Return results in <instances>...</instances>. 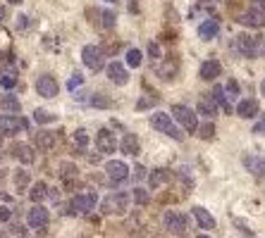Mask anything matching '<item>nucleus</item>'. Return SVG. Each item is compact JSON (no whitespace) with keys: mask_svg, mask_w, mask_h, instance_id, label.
Segmentation results:
<instances>
[{"mask_svg":"<svg viewBox=\"0 0 265 238\" xmlns=\"http://www.w3.org/2000/svg\"><path fill=\"white\" fill-rule=\"evenodd\" d=\"M151 126H153L155 131H160V133L170 136V138H175V141H184V133H182V129L177 126L175 121H172V117H170L167 112H155L153 117H151Z\"/></svg>","mask_w":265,"mask_h":238,"instance_id":"nucleus-1","label":"nucleus"},{"mask_svg":"<svg viewBox=\"0 0 265 238\" xmlns=\"http://www.w3.org/2000/svg\"><path fill=\"white\" fill-rule=\"evenodd\" d=\"M129 200H132V195L124 191L110 193L103 200V215H124L129 210Z\"/></svg>","mask_w":265,"mask_h":238,"instance_id":"nucleus-2","label":"nucleus"},{"mask_svg":"<svg viewBox=\"0 0 265 238\" xmlns=\"http://www.w3.org/2000/svg\"><path fill=\"white\" fill-rule=\"evenodd\" d=\"M163 224L170 234H177V236L187 238L189 236V219L187 215H182V212H177V210H167L165 217H163Z\"/></svg>","mask_w":265,"mask_h":238,"instance_id":"nucleus-3","label":"nucleus"},{"mask_svg":"<svg viewBox=\"0 0 265 238\" xmlns=\"http://www.w3.org/2000/svg\"><path fill=\"white\" fill-rule=\"evenodd\" d=\"M172 115L175 119L182 124V129L189 131V133H194V131L199 129V117H196V112L187 105H172Z\"/></svg>","mask_w":265,"mask_h":238,"instance_id":"nucleus-4","label":"nucleus"},{"mask_svg":"<svg viewBox=\"0 0 265 238\" xmlns=\"http://www.w3.org/2000/svg\"><path fill=\"white\" fill-rule=\"evenodd\" d=\"M81 60L91 72H100L105 67V53L100 50V45H84L81 50Z\"/></svg>","mask_w":265,"mask_h":238,"instance_id":"nucleus-5","label":"nucleus"},{"mask_svg":"<svg viewBox=\"0 0 265 238\" xmlns=\"http://www.w3.org/2000/svg\"><path fill=\"white\" fill-rule=\"evenodd\" d=\"M96 200L98 195L96 193H79L72 198V212H79V215H88L93 207H96Z\"/></svg>","mask_w":265,"mask_h":238,"instance_id":"nucleus-6","label":"nucleus"},{"mask_svg":"<svg viewBox=\"0 0 265 238\" xmlns=\"http://www.w3.org/2000/svg\"><path fill=\"white\" fill-rule=\"evenodd\" d=\"M57 91H60V86H57V79L50 74H43L36 79V93L43 98H55Z\"/></svg>","mask_w":265,"mask_h":238,"instance_id":"nucleus-7","label":"nucleus"},{"mask_svg":"<svg viewBox=\"0 0 265 238\" xmlns=\"http://www.w3.org/2000/svg\"><path fill=\"white\" fill-rule=\"evenodd\" d=\"M19 129H26V121L22 117H14V115H2L0 117V133L14 136Z\"/></svg>","mask_w":265,"mask_h":238,"instance_id":"nucleus-8","label":"nucleus"},{"mask_svg":"<svg viewBox=\"0 0 265 238\" xmlns=\"http://www.w3.org/2000/svg\"><path fill=\"white\" fill-rule=\"evenodd\" d=\"M105 174H108L110 181L120 184V181H124L129 176V167L122 162V160H110V162H105Z\"/></svg>","mask_w":265,"mask_h":238,"instance_id":"nucleus-9","label":"nucleus"},{"mask_svg":"<svg viewBox=\"0 0 265 238\" xmlns=\"http://www.w3.org/2000/svg\"><path fill=\"white\" fill-rule=\"evenodd\" d=\"M26 222H29V227L31 229H45L48 227V222H50V215H48V210L41 205H33L29 210V215H26Z\"/></svg>","mask_w":265,"mask_h":238,"instance_id":"nucleus-10","label":"nucleus"},{"mask_svg":"<svg viewBox=\"0 0 265 238\" xmlns=\"http://www.w3.org/2000/svg\"><path fill=\"white\" fill-rule=\"evenodd\" d=\"M96 148H98V152H103V155H110V152H115V148H117L115 133H110L108 129H100L98 133H96Z\"/></svg>","mask_w":265,"mask_h":238,"instance_id":"nucleus-11","label":"nucleus"},{"mask_svg":"<svg viewBox=\"0 0 265 238\" xmlns=\"http://www.w3.org/2000/svg\"><path fill=\"white\" fill-rule=\"evenodd\" d=\"M108 79H110L112 84H117V86H127L129 84V72L120 62H110L108 65Z\"/></svg>","mask_w":265,"mask_h":238,"instance_id":"nucleus-12","label":"nucleus"},{"mask_svg":"<svg viewBox=\"0 0 265 238\" xmlns=\"http://www.w3.org/2000/svg\"><path fill=\"white\" fill-rule=\"evenodd\" d=\"M57 143V133L53 131H38V133H33V145L38 148V150H53V145Z\"/></svg>","mask_w":265,"mask_h":238,"instance_id":"nucleus-13","label":"nucleus"},{"mask_svg":"<svg viewBox=\"0 0 265 238\" xmlns=\"http://www.w3.org/2000/svg\"><path fill=\"white\" fill-rule=\"evenodd\" d=\"M244 167L254 174L256 179H263L265 176V160L258 155H244Z\"/></svg>","mask_w":265,"mask_h":238,"instance_id":"nucleus-14","label":"nucleus"},{"mask_svg":"<svg viewBox=\"0 0 265 238\" xmlns=\"http://www.w3.org/2000/svg\"><path fill=\"white\" fill-rule=\"evenodd\" d=\"M220 72H222V65L218 60H206L199 69V76L203 81H215V79L220 76Z\"/></svg>","mask_w":265,"mask_h":238,"instance_id":"nucleus-15","label":"nucleus"},{"mask_svg":"<svg viewBox=\"0 0 265 238\" xmlns=\"http://www.w3.org/2000/svg\"><path fill=\"white\" fill-rule=\"evenodd\" d=\"M12 157H17L22 164H31L33 160H36L31 145H26V143H14V145H12Z\"/></svg>","mask_w":265,"mask_h":238,"instance_id":"nucleus-16","label":"nucleus"},{"mask_svg":"<svg viewBox=\"0 0 265 238\" xmlns=\"http://www.w3.org/2000/svg\"><path fill=\"white\" fill-rule=\"evenodd\" d=\"M191 215L196 217V222H199L201 229H206V231H208V229H215V217L210 215L206 207H199V205L191 207Z\"/></svg>","mask_w":265,"mask_h":238,"instance_id":"nucleus-17","label":"nucleus"},{"mask_svg":"<svg viewBox=\"0 0 265 238\" xmlns=\"http://www.w3.org/2000/svg\"><path fill=\"white\" fill-rule=\"evenodd\" d=\"M237 48H239V53H242L244 57H256V38L254 36H249V33L237 36Z\"/></svg>","mask_w":265,"mask_h":238,"instance_id":"nucleus-18","label":"nucleus"},{"mask_svg":"<svg viewBox=\"0 0 265 238\" xmlns=\"http://www.w3.org/2000/svg\"><path fill=\"white\" fill-rule=\"evenodd\" d=\"M239 22L246 24V26H265V10H249L239 17Z\"/></svg>","mask_w":265,"mask_h":238,"instance_id":"nucleus-19","label":"nucleus"},{"mask_svg":"<svg viewBox=\"0 0 265 238\" xmlns=\"http://www.w3.org/2000/svg\"><path fill=\"white\" fill-rule=\"evenodd\" d=\"M237 115L242 119H254L256 115H258V100H254V98L242 100V103L237 105Z\"/></svg>","mask_w":265,"mask_h":238,"instance_id":"nucleus-20","label":"nucleus"},{"mask_svg":"<svg viewBox=\"0 0 265 238\" xmlns=\"http://www.w3.org/2000/svg\"><path fill=\"white\" fill-rule=\"evenodd\" d=\"M218 33H220V22H218V19H206V22L199 26V38H203V41L215 38Z\"/></svg>","mask_w":265,"mask_h":238,"instance_id":"nucleus-21","label":"nucleus"},{"mask_svg":"<svg viewBox=\"0 0 265 238\" xmlns=\"http://www.w3.org/2000/svg\"><path fill=\"white\" fill-rule=\"evenodd\" d=\"M122 152L124 155H139L141 152V143L136 138V133H124V138H122Z\"/></svg>","mask_w":265,"mask_h":238,"instance_id":"nucleus-22","label":"nucleus"},{"mask_svg":"<svg viewBox=\"0 0 265 238\" xmlns=\"http://www.w3.org/2000/svg\"><path fill=\"white\" fill-rule=\"evenodd\" d=\"M172 179V172H167V169H153V174H148V184H151V188H160L163 184H167Z\"/></svg>","mask_w":265,"mask_h":238,"instance_id":"nucleus-23","label":"nucleus"},{"mask_svg":"<svg viewBox=\"0 0 265 238\" xmlns=\"http://www.w3.org/2000/svg\"><path fill=\"white\" fill-rule=\"evenodd\" d=\"M199 115H203V117H208V119H213L215 115H218V105L213 103V98L210 96H203L199 100Z\"/></svg>","mask_w":265,"mask_h":238,"instance_id":"nucleus-24","label":"nucleus"},{"mask_svg":"<svg viewBox=\"0 0 265 238\" xmlns=\"http://www.w3.org/2000/svg\"><path fill=\"white\" fill-rule=\"evenodd\" d=\"M0 110H5L7 115H17V112L22 110V105H19V98L2 96V98H0Z\"/></svg>","mask_w":265,"mask_h":238,"instance_id":"nucleus-25","label":"nucleus"},{"mask_svg":"<svg viewBox=\"0 0 265 238\" xmlns=\"http://www.w3.org/2000/svg\"><path fill=\"white\" fill-rule=\"evenodd\" d=\"M177 69H179V62H177V60H167L163 67H158V76L165 79V81H170V79H175Z\"/></svg>","mask_w":265,"mask_h":238,"instance_id":"nucleus-26","label":"nucleus"},{"mask_svg":"<svg viewBox=\"0 0 265 238\" xmlns=\"http://www.w3.org/2000/svg\"><path fill=\"white\" fill-rule=\"evenodd\" d=\"M213 103H215V105H220L225 112H232V105H230V100H227V96H225V88H222V86L213 88Z\"/></svg>","mask_w":265,"mask_h":238,"instance_id":"nucleus-27","label":"nucleus"},{"mask_svg":"<svg viewBox=\"0 0 265 238\" xmlns=\"http://www.w3.org/2000/svg\"><path fill=\"white\" fill-rule=\"evenodd\" d=\"M45 195H48V186H45L43 181L33 184V186H31V191H29V198H31V203H36V205H38V203L43 200Z\"/></svg>","mask_w":265,"mask_h":238,"instance_id":"nucleus-28","label":"nucleus"},{"mask_svg":"<svg viewBox=\"0 0 265 238\" xmlns=\"http://www.w3.org/2000/svg\"><path fill=\"white\" fill-rule=\"evenodd\" d=\"M96 14L100 17V22H98V26H103V29H115V12H110V10H96Z\"/></svg>","mask_w":265,"mask_h":238,"instance_id":"nucleus-29","label":"nucleus"},{"mask_svg":"<svg viewBox=\"0 0 265 238\" xmlns=\"http://www.w3.org/2000/svg\"><path fill=\"white\" fill-rule=\"evenodd\" d=\"M33 121H36V124H50V121H57V115L38 108V110H33Z\"/></svg>","mask_w":265,"mask_h":238,"instance_id":"nucleus-30","label":"nucleus"},{"mask_svg":"<svg viewBox=\"0 0 265 238\" xmlns=\"http://www.w3.org/2000/svg\"><path fill=\"white\" fill-rule=\"evenodd\" d=\"M88 143H91V138H88V131L86 129H77V131H74V145H77V148L86 150Z\"/></svg>","mask_w":265,"mask_h":238,"instance_id":"nucleus-31","label":"nucleus"},{"mask_svg":"<svg viewBox=\"0 0 265 238\" xmlns=\"http://www.w3.org/2000/svg\"><path fill=\"white\" fill-rule=\"evenodd\" d=\"M196 131H199V136L203 141H210V138L215 136V124H213V121H206V124H201Z\"/></svg>","mask_w":265,"mask_h":238,"instance_id":"nucleus-32","label":"nucleus"},{"mask_svg":"<svg viewBox=\"0 0 265 238\" xmlns=\"http://www.w3.org/2000/svg\"><path fill=\"white\" fill-rule=\"evenodd\" d=\"M141 57H144V55H141V50H136V48L127 50V65L134 67V69H136V67H141Z\"/></svg>","mask_w":265,"mask_h":238,"instance_id":"nucleus-33","label":"nucleus"},{"mask_svg":"<svg viewBox=\"0 0 265 238\" xmlns=\"http://www.w3.org/2000/svg\"><path fill=\"white\" fill-rule=\"evenodd\" d=\"M14 186H17L19 191H24V188L29 186V172H24V169H17V172H14Z\"/></svg>","mask_w":265,"mask_h":238,"instance_id":"nucleus-34","label":"nucleus"},{"mask_svg":"<svg viewBox=\"0 0 265 238\" xmlns=\"http://www.w3.org/2000/svg\"><path fill=\"white\" fill-rule=\"evenodd\" d=\"M17 81H19V79H17L14 74H0V86L7 88V91L17 86Z\"/></svg>","mask_w":265,"mask_h":238,"instance_id":"nucleus-35","label":"nucleus"},{"mask_svg":"<svg viewBox=\"0 0 265 238\" xmlns=\"http://www.w3.org/2000/svg\"><path fill=\"white\" fill-rule=\"evenodd\" d=\"M132 198H134V203H136V205H146V203H148V193H146L144 188H134Z\"/></svg>","mask_w":265,"mask_h":238,"instance_id":"nucleus-36","label":"nucleus"},{"mask_svg":"<svg viewBox=\"0 0 265 238\" xmlns=\"http://www.w3.org/2000/svg\"><path fill=\"white\" fill-rule=\"evenodd\" d=\"M88 105H91V108H110V100L105 96H93L88 100Z\"/></svg>","mask_w":265,"mask_h":238,"instance_id":"nucleus-37","label":"nucleus"},{"mask_svg":"<svg viewBox=\"0 0 265 238\" xmlns=\"http://www.w3.org/2000/svg\"><path fill=\"white\" fill-rule=\"evenodd\" d=\"M81 84H84V76L79 74H72V79H69V81H67V88H69V91H77L79 86H81Z\"/></svg>","mask_w":265,"mask_h":238,"instance_id":"nucleus-38","label":"nucleus"},{"mask_svg":"<svg viewBox=\"0 0 265 238\" xmlns=\"http://www.w3.org/2000/svg\"><path fill=\"white\" fill-rule=\"evenodd\" d=\"M225 93H230V98H237V96H239V84H237L234 79H230V81H227V86H225Z\"/></svg>","mask_w":265,"mask_h":238,"instance_id":"nucleus-39","label":"nucleus"},{"mask_svg":"<svg viewBox=\"0 0 265 238\" xmlns=\"http://www.w3.org/2000/svg\"><path fill=\"white\" fill-rule=\"evenodd\" d=\"M60 169H62L60 174H62L65 179H67V176H74V174H77V167H74V164H69V162H62V164H60Z\"/></svg>","mask_w":265,"mask_h":238,"instance_id":"nucleus-40","label":"nucleus"},{"mask_svg":"<svg viewBox=\"0 0 265 238\" xmlns=\"http://www.w3.org/2000/svg\"><path fill=\"white\" fill-rule=\"evenodd\" d=\"M256 55L265 57V38H256Z\"/></svg>","mask_w":265,"mask_h":238,"instance_id":"nucleus-41","label":"nucleus"},{"mask_svg":"<svg viewBox=\"0 0 265 238\" xmlns=\"http://www.w3.org/2000/svg\"><path fill=\"white\" fill-rule=\"evenodd\" d=\"M134 179H136V181H141V179H146V169L141 167V164H136V167H134Z\"/></svg>","mask_w":265,"mask_h":238,"instance_id":"nucleus-42","label":"nucleus"},{"mask_svg":"<svg viewBox=\"0 0 265 238\" xmlns=\"http://www.w3.org/2000/svg\"><path fill=\"white\" fill-rule=\"evenodd\" d=\"M148 55H151L153 60H158V57H160V45H158V43H151V45H148Z\"/></svg>","mask_w":265,"mask_h":238,"instance_id":"nucleus-43","label":"nucleus"},{"mask_svg":"<svg viewBox=\"0 0 265 238\" xmlns=\"http://www.w3.org/2000/svg\"><path fill=\"white\" fill-rule=\"evenodd\" d=\"M10 217H12V212H10V210H7V207H2V205H0V224H5V222H7Z\"/></svg>","mask_w":265,"mask_h":238,"instance_id":"nucleus-44","label":"nucleus"},{"mask_svg":"<svg viewBox=\"0 0 265 238\" xmlns=\"http://www.w3.org/2000/svg\"><path fill=\"white\" fill-rule=\"evenodd\" d=\"M151 103H158V98H151V100H148V98H144V100H139V105H136V110H144V108H148Z\"/></svg>","mask_w":265,"mask_h":238,"instance_id":"nucleus-45","label":"nucleus"},{"mask_svg":"<svg viewBox=\"0 0 265 238\" xmlns=\"http://www.w3.org/2000/svg\"><path fill=\"white\" fill-rule=\"evenodd\" d=\"M263 131H265V117L261 119V121H258V124L254 126V133H263Z\"/></svg>","mask_w":265,"mask_h":238,"instance_id":"nucleus-46","label":"nucleus"},{"mask_svg":"<svg viewBox=\"0 0 265 238\" xmlns=\"http://www.w3.org/2000/svg\"><path fill=\"white\" fill-rule=\"evenodd\" d=\"M26 19H29V17H24V14L22 17H17V29H26V24H29Z\"/></svg>","mask_w":265,"mask_h":238,"instance_id":"nucleus-47","label":"nucleus"},{"mask_svg":"<svg viewBox=\"0 0 265 238\" xmlns=\"http://www.w3.org/2000/svg\"><path fill=\"white\" fill-rule=\"evenodd\" d=\"M261 93L265 96V79H263V84H261Z\"/></svg>","mask_w":265,"mask_h":238,"instance_id":"nucleus-48","label":"nucleus"},{"mask_svg":"<svg viewBox=\"0 0 265 238\" xmlns=\"http://www.w3.org/2000/svg\"><path fill=\"white\" fill-rule=\"evenodd\" d=\"M7 2H12V5H19V2H22V0H7Z\"/></svg>","mask_w":265,"mask_h":238,"instance_id":"nucleus-49","label":"nucleus"},{"mask_svg":"<svg viewBox=\"0 0 265 238\" xmlns=\"http://www.w3.org/2000/svg\"><path fill=\"white\" fill-rule=\"evenodd\" d=\"M2 14H5V10H2V7H0V17H2Z\"/></svg>","mask_w":265,"mask_h":238,"instance_id":"nucleus-50","label":"nucleus"},{"mask_svg":"<svg viewBox=\"0 0 265 238\" xmlns=\"http://www.w3.org/2000/svg\"><path fill=\"white\" fill-rule=\"evenodd\" d=\"M254 2H263V5H265V0H254Z\"/></svg>","mask_w":265,"mask_h":238,"instance_id":"nucleus-51","label":"nucleus"},{"mask_svg":"<svg viewBox=\"0 0 265 238\" xmlns=\"http://www.w3.org/2000/svg\"><path fill=\"white\" fill-rule=\"evenodd\" d=\"M105 2H117V0H105Z\"/></svg>","mask_w":265,"mask_h":238,"instance_id":"nucleus-52","label":"nucleus"},{"mask_svg":"<svg viewBox=\"0 0 265 238\" xmlns=\"http://www.w3.org/2000/svg\"><path fill=\"white\" fill-rule=\"evenodd\" d=\"M199 238H210V236H199Z\"/></svg>","mask_w":265,"mask_h":238,"instance_id":"nucleus-53","label":"nucleus"},{"mask_svg":"<svg viewBox=\"0 0 265 238\" xmlns=\"http://www.w3.org/2000/svg\"><path fill=\"white\" fill-rule=\"evenodd\" d=\"M0 238H5V236H0Z\"/></svg>","mask_w":265,"mask_h":238,"instance_id":"nucleus-54","label":"nucleus"}]
</instances>
